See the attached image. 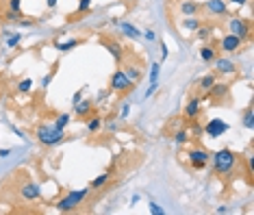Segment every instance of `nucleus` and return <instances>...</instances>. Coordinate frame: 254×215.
Returning a JSON list of instances; mask_svg holds the SVG:
<instances>
[{
	"instance_id": "obj_24",
	"label": "nucleus",
	"mask_w": 254,
	"mask_h": 215,
	"mask_svg": "<svg viewBox=\"0 0 254 215\" xmlns=\"http://www.w3.org/2000/svg\"><path fill=\"white\" fill-rule=\"evenodd\" d=\"M200 24H202V20L198 15H189V17H183L181 20V28L183 31H187V33H193Z\"/></svg>"
},
{
	"instance_id": "obj_42",
	"label": "nucleus",
	"mask_w": 254,
	"mask_h": 215,
	"mask_svg": "<svg viewBox=\"0 0 254 215\" xmlns=\"http://www.w3.org/2000/svg\"><path fill=\"white\" fill-rule=\"evenodd\" d=\"M157 89H159V80H154V83H150V87L146 89V98H150V96H152Z\"/></svg>"
},
{
	"instance_id": "obj_50",
	"label": "nucleus",
	"mask_w": 254,
	"mask_h": 215,
	"mask_svg": "<svg viewBox=\"0 0 254 215\" xmlns=\"http://www.w3.org/2000/svg\"><path fill=\"white\" fill-rule=\"evenodd\" d=\"M215 213H228V209H226V207H217Z\"/></svg>"
},
{
	"instance_id": "obj_13",
	"label": "nucleus",
	"mask_w": 254,
	"mask_h": 215,
	"mask_svg": "<svg viewBox=\"0 0 254 215\" xmlns=\"http://www.w3.org/2000/svg\"><path fill=\"white\" fill-rule=\"evenodd\" d=\"M202 102H204V98H202V96L187 98V102H185V109H183V118L187 120V122L198 120L200 113H202Z\"/></svg>"
},
{
	"instance_id": "obj_15",
	"label": "nucleus",
	"mask_w": 254,
	"mask_h": 215,
	"mask_svg": "<svg viewBox=\"0 0 254 215\" xmlns=\"http://www.w3.org/2000/svg\"><path fill=\"white\" fill-rule=\"evenodd\" d=\"M120 66H122V70H124V74H126V76H128L130 80H132V83H139V80L143 78V68H141V63L139 61H122V63H120Z\"/></svg>"
},
{
	"instance_id": "obj_27",
	"label": "nucleus",
	"mask_w": 254,
	"mask_h": 215,
	"mask_svg": "<svg viewBox=\"0 0 254 215\" xmlns=\"http://www.w3.org/2000/svg\"><path fill=\"white\" fill-rule=\"evenodd\" d=\"M241 126H244L246 131H254V107L252 104H248L244 115H241Z\"/></svg>"
},
{
	"instance_id": "obj_10",
	"label": "nucleus",
	"mask_w": 254,
	"mask_h": 215,
	"mask_svg": "<svg viewBox=\"0 0 254 215\" xmlns=\"http://www.w3.org/2000/svg\"><path fill=\"white\" fill-rule=\"evenodd\" d=\"M228 129H230L228 122H224L222 118H211L206 124H202V133H204L206 137H211V139H217V137L226 135Z\"/></svg>"
},
{
	"instance_id": "obj_23",
	"label": "nucleus",
	"mask_w": 254,
	"mask_h": 215,
	"mask_svg": "<svg viewBox=\"0 0 254 215\" xmlns=\"http://www.w3.org/2000/svg\"><path fill=\"white\" fill-rule=\"evenodd\" d=\"M22 37L24 35L22 33H9V31H2V39H4V44H7V48H18L20 42H22Z\"/></svg>"
},
{
	"instance_id": "obj_43",
	"label": "nucleus",
	"mask_w": 254,
	"mask_h": 215,
	"mask_svg": "<svg viewBox=\"0 0 254 215\" xmlns=\"http://www.w3.org/2000/svg\"><path fill=\"white\" fill-rule=\"evenodd\" d=\"M130 113V104H122V111H120V120H126Z\"/></svg>"
},
{
	"instance_id": "obj_22",
	"label": "nucleus",
	"mask_w": 254,
	"mask_h": 215,
	"mask_svg": "<svg viewBox=\"0 0 254 215\" xmlns=\"http://www.w3.org/2000/svg\"><path fill=\"white\" fill-rule=\"evenodd\" d=\"M85 126H87V131L91 133V135H94V133H100L102 131V118L94 111L87 120H85Z\"/></svg>"
},
{
	"instance_id": "obj_34",
	"label": "nucleus",
	"mask_w": 254,
	"mask_h": 215,
	"mask_svg": "<svg viewBox=\"0 0 254 215\" xmlns=\"http://www.w3.org/2000/svg\"><path fill=\"white\" fill-rule=\"evenodd\" d=\"M189 126H191V131H189V135H191V137H200V135H204V133H202V124H198L195 120L189 122Z\"/></svg>"
},
{
	"instance_id": "obj_45",
	"label": "nucleus",
	"mask_w": 254,
	"mask_h": 215,
	"mask_svg": "<svg viewBox=\"0 0 254 215\" xmlns=\"http://www.w3.org/2000/svg\"><path fill=\"white\" fill-rule=\"evenodd\" d=\"M165 59H167V44L161 42V61H165Z\"/></svg>"
},
{
	"instance_id": "obj_47",
	"label": "nucleus",
	"mask_w": 254,
	"mask_h": 215,
	"mask_svg": "<svg viewBox=\"0 0 254 215\" xmlns=\"http://www.w3.org/2000/svg\"><path fill=\"white\" fill-rule=\"evenodd\" d=\"M9 154H11V150H9V148H2V150H0V159H7Z\"/></svg>"
},
{
	"instance_id": "obj_6",
	"label": "nucleus",
	"mask_w": 254,
	"mask_h": 215,
	"mask_svg": "<svg viewBox=\"0 0 254 215\" xmlns=\"http://www.w3.org/2000/svg\"><path fill=\"white\" fill-rule=\"evenodd\" d=\"M202 98H204V100L209 98V100H213V104H226L230 100V85L226 80H215L213 87Z\"/></svg>"
},
{
	"instance_id": "obj_19",
	"label": "nucleus",
	"mask_w": 254,
	"mask_h": 215,
	"mask_svg": "<svg viewBox=\"0 0 254 215\" xmlns=\"http://www.w3.org/2000/svg\"><path fill=\"white\" fill-rule=\"evenodd\" d=\"M91 113H94V102H91V100H78V102H74V115H76L78 120H87Z\"/></svg>"
},
{
	"instance_id": "obj_46",
	"label": "nucleus",
	"mask_w": 254,
	"mask_h": 215,
	"mask_svg": "<svg viewBox=\"0 0 254 215\" xmlns=\"http://www.w3.org/2000/svg\"><path fill=\"white\" fill-rule=\"evenodd\" d=\"M57 2H59V0H46V7L53 11V9H57Z\"/></svg>"
},
{
	"instance_id": "obj_32",
	"label": "nucleus",
	"mask_w": 254,
	"mask_h": 215,
	"mask_svg": "<svg viewBox=\"0 0 254 215\" xmlns=\"http://www.w3.org/2000/svg\"><path fill=\"white\" fill-rule=\"evenodd\" d=\"M57 70H59V61H55V63H53V68H50V72H48V74H46V76L42 78V87H44V89H46V87H48L50 83H53V78H55Z\"/></svg>"
},
{
	"instance_id": "obj_28",
	"label": "nucleus",
	"mask_w": 254,
	"mask_h": 215,
	"mask_svg": "<svg viewBox=\"0 0 254 215\" xmlns=\"http://www.w3.org/2000/svg\"><path fill=\"white\" fill-rule=\"evenodd\" d=\"M213 28H215L213 24H200V26L193 31V33H195V39H200L202 44H204V42H209V39H211V35H213Z\"/></svg>"
},
{
	"instance_id": "obj_8",
	"label": "nucleus",
	"mask_w": 254,
	"mask_h": 215,
	"mask_svg": "<svg viewBox=\"0 0 254 215\" xmlns=\"http://www.w3.org/2000/svg\"><path fill=\"white\" fill-rule=\"evenodd\" d=\"M217 50L226 52V55H237V52H244V39L237 37L233 33L222 35V39H217Z\"/></svg>"
},
{
	"instance_id": "obj_9",
	"label": "nucleus",
	"mask_w": 254,
	"mask_h": 215,
	"mask_svg": "<svg viewBox=\"0 0 254 215\" xmlns=\"http://www.w3.org/2000/svg\"><path fill=\"white\" fill-rule=\"evenodd\" d=\"M202 11H206L209 17H215V20H224V17L230 15L226 0H206V2L202 4Z\"/></svg>"
},
{
	"instance_id": "obj_38",
	"label": "nucleus",
	"mask_w": 254,
	"mask_h": 215,
	"mask_svg": "<svg viewBox=\"0 0 254 215\" xmlns=\"http://www.w3.org/2000/svg\"><path fill=\"white\" fill-rule=\"evenodd\" d=\"M148 211L152 213V215H165V211L157 205V202H150V205H148Z\"/></svg>"
},
{
	"instance_id": "obj_7",
	"label": "nucleus",
	"mask_w": 254,
	"mask_h": 215,
	"mask_svg": "<svg viewBox=\"0 0 254 215\" xmlns=\"http://www.w3.org/2000/svg\"><path fill=\"white\" fill-rule=\"evenodd\" d=\"M187 161L191 163L193 170H204L211 161V152L204 146H193L187 150Z\"/></svg>"
},
{
	"instance_id": "obj_25",
	"label": "nucleus",
	"mask_w": 254,
	"mask_h": 215,
	"mask_svg": "<svg viewBox=\"0 0 254 215\" xmlns=\"http://www.w3.org/2000/svg\"><path fill=\"white\" fill-rule=\"evenodd\" d=\"M111 174H113L111 170L102 172V174H100V176H96V178H94V181H91V183H89V187H91V189H94V191H96V189H105V187H107V183H109V181H111Z\"/></svg>"
},
{
	"instance_id": "obj_35",
	"label": "nucleus",
	"mask_w": 254,
	"mask_h": 215,
	"mask_svg": "<svg viewBox=\"0 0 254 215\" xmlns=\"http://www.w3.org/2000/svg\"><path fill=\"white\" fill-rule=\"evenodd\" d=\"M7 9L13 13H22V0H7Z\"/></svg>"
},
{
	"instance_id": "obj_33",
	"label": "nucleus",
	"mask_w": 254,
	"mask_h": 215,
	"mask_svg": "<svg viewBox=\"0 0 254 215\" xmlns=\"http://www.w3.org/2000/svg\"><path fill=\"white\" fill-rule=\"evenodd\" d=\"M22 17H24V13H13V11H4V20L9 22V24H15V22L18 20H22Z\"/></svg>"
},
{
	"instance_id": "obj_21",
	"label": "nucleus",
	"mask_w": 254,
	"mask_h": 215,
	"mask_svg": "<svg viewBox=\"0 0 254 215\" xmlns=\"http://www.w3.org/2000/svg\"><path fill=\"white\" fill-rule=\"evenodd\" d=\"M215 80H217V74H215V72H209V74H204V76H202V78L198 80V89H200V94L204 96L206 91H209L211 87H213V83H215Z\"/></svg>"
},
{
	"instance_id": "obj_49",
	"label": "nucleus",
	"mask_w": 254,
	"mask_h": 215,
	"mask_svg": "<svg viewBox=\"0 0 254 215\" xmlns=\"http://www.w3.org/2000/svg\"><path fill=\"white\" fill-rule=\"evenodd\" d=\"M139 200H141V196H139V194H135V196H132V198H130L132 205H137V202H139Z\"/></svg>"
},
{
	"instance_id": "obj_26",
	"label": "nucleus",
	"mask_w": 254,
	"mask_h": 215,
	"mask_svg": "<svg viewBox=\"0 0 254 215\" xmlns=\"http://www.w3.org/2000/svg\"><path fill=\"white\" fill-rule=\"evenodd\" d=\"M80 44H85V39H67V42H55V48L59 50V52H70L74 48H78Z\"/></svg>"
},
{
	"instance_id": "obj_36",
	"label": "nucleus",
	"mask_w": 254,
	"mask_h": 215,
	"mask_svg": "<svg viewBox=\"0 0 254 215\" xmlns=\"http://www.w3.org/2000/svg\"><path fill=\"white\" fill-rule=\"evenodd\" d=\"M159 72H161V63H152V68H150V83L159 80Z\"/></svg>"
},
{
	"instance_id": "obj_48",
	"label": "nucleus",
	"mask_w": 254,
	"mask_h": 215,
	"mask_svg": "<svg viewBox=\"0 0 254 215\" xmlns=\"http://www.w3.org/2000/svg\"><path fill=\"white\" fill-rule=\"evenodd\" d=\"M85 87V85H83ZM78 100H83V89H78L76 94H74V102H78Z\"/></svg>"
},
{
	"instance_id": "obj_18",
	"label": "nucleus",
	"mask_w": 254,
	"mask_h": 215,
	"mask_svg": "<svg viewBox=\"0 0 254 215\" xmlns=\"http://www.w3.org/2000/svg\"><path fill=\"white\" fill-rule=\"evenodd\" d=\"M200 11H202V4L195 2V0H181V4H178V13L183 17L200 15Z\"/></svg>"
},
{
	"instance_id": "obj_16",
	"label": "nucleus",
	"mask_w": 254,
	"mask_h": 215,
	"mask_svg": "<svg viewBox=\"0 0 254 215\" xmlns=\"http://www.w3.org/2000/svg\"><path fill=\"white\" fill-rule=\"evenodd\" d=\"M111 24L118 26V31L122 33V35H126V37H130V39H141V31H139V28H137L135 24H130V22H118V20L113 17Z\"/></svg>"
},
{
	"instance_id": "obj_30",
	"label": "nucleus",
	"mask_w": 254,
	"mask_h": 215,
	"mask_svg": "<svg viewBox=\"0 0 254 215\" xmlns=\"http://www.w3.org/2000/svg\"><path fill=\"white\" fill-rule=\"evenodd\" d=\"M33 87H35V83H33V78H22L18 85H15V91L18 94H31Z\"/></svg>"
},
{
	"instance_id": "obj_41",
	"label": "nucleus",
	"mask_w": 254,
	"mask_h": 215,
	"mask_svg": "<svg viewBox=\"0 0 254 215\" xmlns=\"http://www.w3.org/2000/svg\"><path fill=\"white\" fill-rule=\"evenodd\" d=\"M102 129H107V131H118V122H113V118L111 120H102Z\"/></svg>"
},
{
	"instance_id": "obj_3",
	"label": "nucleus",
	"mask_w": 254,
	"mask_h": 215,
	"mask_svg": "<svg viewBox=\"0 0 254 215\" xmlns=\"http://www.w3.org/2000/svg\"><path fill=\"white\" fill-rule=\"evenodd\" d=\"M35 137H37V142L42 143V146H57V143H61L63 139H65V131L59 129V126L55 124V122H44V124H39L37 126V131H35Z\"/></svg>"
},
{
	"instance_id": "obj_11",
	"label": "nucleus",
	"mask_w": 254,
	"mask_h": 215,
	"mask_svg": "<svg viewBox=\"0 0 254 215\" xmlns=\"http://www.w3.org/2000/svg\"><path fill=\"white\" fill-rule=\"evenodd\" d=\"M98 42L105 46V48L109 50V55H111L118 63H122V61L126 59V48L118 42V37H107V35H102V37L98 39Z\"/></svg>"
},
{
	"instance_id": "obj_39",
	"label": "nucleus",
	"mask_w": 254,
	"mask_h": 215,
	"mask_svg": "<svg viewBox=\"0 0 254 215\" xmlns=\"http://www.w3.org/2000/svg\"><path fill=\"white\" fill-rule=\"evenodd\" d=\"M18 26H33V24H37V20L35 17H22V20L15 22Z\"/></svg>"
},
{
	"instance_id": "obj_2",
	"label": "nucleus",
	"mask_w": 254,
	"mask_h": 215,
	"mask_svg": "<svg viewBox=\"0 0 254 215\" xmlns=\"http://www.w3.org/2000/svg\"><path fill=\"white\" fill-rule=\"evenodd\" d=\"M91 191H94L91 187H83V189H72V191H67L63 198H59V200L55 202V209H57V211H61V213H72V211H76V209L91 196Z\"/></svg>"
},
{
	"instance_id": "obj_4",
	"label": "nucleus",
	"mask_w": 254,
	"mask_h": 215,
	"mask_svg": "<svg viewBox=\"0 0 254 215\" xmlns=\"http://www.w3.org/2000/svg\"><path fill=\"white\" fill-rule=\"evenodd\" d=\"M228 33L237 35V37L244 39V44H250L252 42V22L248 17H241V15H233L230 13L228 17Z\"/></svg>"
},
{
	"instance_id": "obj_14",
	"label": "nucleus",
	"mask_w": 254,
	"mask_h": 215,
	"mask_svg": "<svg viewBox=\"0 0 254 215\" xmlns=\"http://www.w3.org/2000/svg\"><path fill=\"white\" fill-rule=\"evenodd\" d=\"M20 196H22V200L24 202H35V200L42 198V189H39L37 183L24 181L22 183V187H20Z\"/></svg>"
},
{
	"instance_id": "obj_5",
	"label": "nucleus",
	"mask_w": 254,
	"mask_h": 215,
	"mask_svg": "<svg viewBox=\"0 0 254 215\" xmlns=\"http://www.w3.org/2000/svg\"><path fill=\"white\" fill-rule=\"evenodd\" d=\"M135 87H137V85L132 83L128 76H126L122 68L115 70V72L111 74V78H109V91H111V94H118L120 98H124L126 94H130Z\"/></svg>"
},
{
	"instance_id": "obj_1",
	"label": "nucleus",
	"mask_w": 254,
	"mask_h": 215,
	"mask_svg": "<svg viewBox=\"0 0 254 215\" xmlns=\"http://www.w3.org/2000/svg\"><path fill=\"white\" fill-rule=\"evenodd\" d=\"M211 163H213V174L222 181H233L239 174V156L233 152L230 148H219L215 154H211Z\"/></svg>"
},
{
	"instance_id": "obj_44",
	"label": "nucleus",
	"mask_w": 254,
	"mask_h": 215,
	"mask_svg": "<svg viewBox=\"0 0 254 215\" xmlns=\"http://www.w3.org/2000/svg\"><path fill=\"white\" fill-rule=\"evenodd\" d=\"M228 4H235V7H246V4H250V0H226Z\"/></svg>"
},
{
	"instance_id": "obj_17",
	"label": "nucleus",
	"mask_w": 254,
	"mask_h": 215,
	"mask_svg": "<svg viewBox=\"0 0 254 215\" xmlns=\"http://www.w3.org/2000/svg\"><path fill=\"white\" fill-rule=\"evenodd\" d=\"M217 55H219V50H217V39L202 44V48H200V59L204 61V63H213Z\"/></svg>"
},
{
	"instance_id": "obj_20",
	"label": "nucleus",
	"mask_w": 254,
	"mask_h": 215,
	"mask_svg": "<svg viewBox=\"0 0 254 215\" xmlns=\"http://www.w3.org/2000/svg\"><path fill=\"white\" fill-rule=\"evenodd\" d=\"M91 2H94V0H78V7H76V11H74V13H70L67 22H78V20H83V17L91 11Z\"/></svg>"
},
{
	"instance_id": "obj_29",
	"label": "nucleus",
	"mask_w": 254,
	"mask_h": 215,
	"mask_svg": "<svg viewBox=\"0 0 254 215\" xmlns=\"http://www.w3.org/2000/svg\"><path fill=\"white\" fill-rule=\"evenodd\" d=\"M172 139H174L176 146H187V142L191 139V135H189V129H178Z\"/></svg>"
},
{
	"instance_id": "obj_12",
	"label": "nucleus",
	"mask_w": 254,
	"mask_h": 215,
	"mask_svg": "<svg viewBox=\"0 0 254 215\" xmlns=\"http://www.w3.org/2000/svg\"><path fill=\"white\" fill-rule=\"evenodd\" d=\"M213 66H215V74L217 76H235L237 72H239V66L228 59V57H215V61H213Z\"/></svg>"
},
{
	"instance_id": "obj_37",
	"label": "nucleus",
	"mask_w": 254,
	"mask_h": 215,
	"mask_svg": "<svg viewBox=\"0 0 254 215\" xmlns=\"http://www.w3.org/2000/svg\"><path fill=\"white\" fill-rule=\"evenodd\" d=\"M109 94H111L109 89H100V91H98V96H96V102H98V104H105L107 98H109Z\"/></svg>"
},
{
	"instance_id": "obj_31",
	"label": "nucleus",
	"mask_w": 254,
	"mask_h": 215,
	"mask_svg": "<svg viewBox=\"0 0 254 215\" xmlns=\"http://www.w3.org/2000/svg\"><path fill=\"white\" fill-rule=\"evenodd\" d=\"M70 122H72V113H57V118H55V124L63 131L70 126Z\"/></svg>"
},
{
	"instance_id": "obj_40",
	"label": "nucleus",
	"mask_w": 254,
	"mask_h": 215,
	"mask_svg": "<svg viewBox=\"0 0 254 215\" xmlns=\"http://www.w3.org/2000/svg\"><path fill=\"white\" fill-rule=\"evenodd\" d=\"M141 37L148 39V42H154V39H157V33H154L152 28H146V31H141Z\"/></svg>"
}]
</instances>
